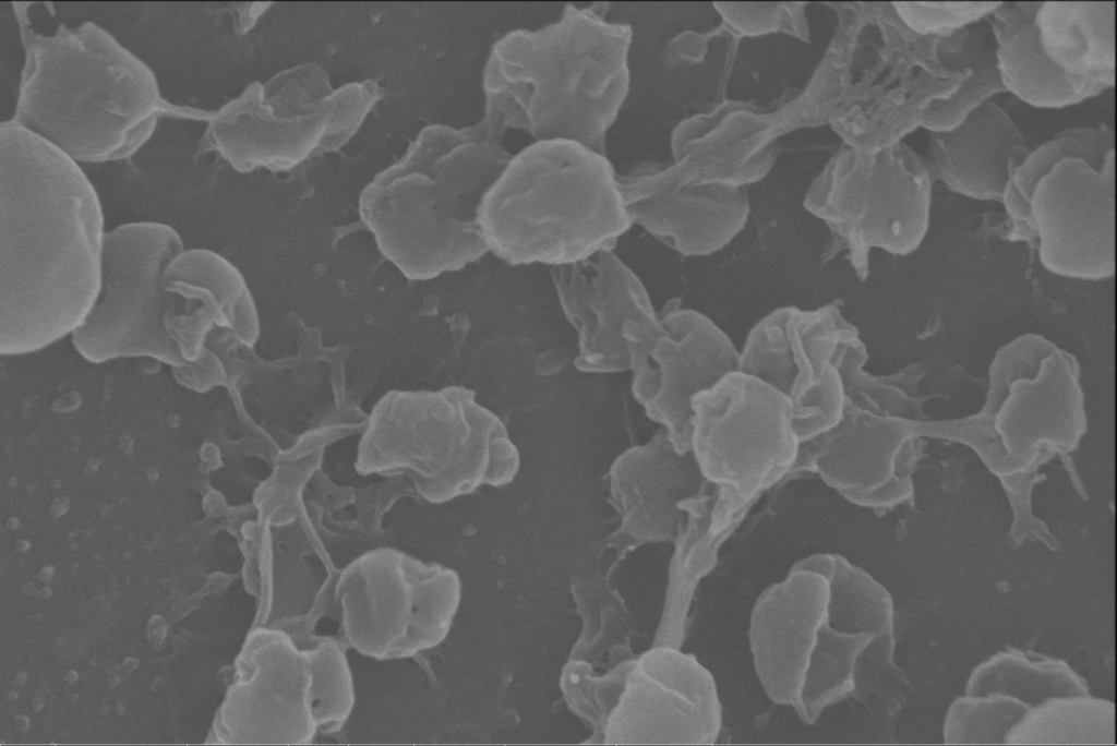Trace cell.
<instances>
[{
	"mask_svg": "<svg viewBox=\"0 0 1117 746\" xmlns=\"http://www.w3.org/2000/svg\"><path fill=\"white\" fill-rule=\"evenodd\" d=\"M104 216L77 161L13 120L0 125V327L3 352L75 328L99 288Z\"/></svg>",
	"mask_w": 1117,
	"mask_h": 746,
	"instance_id": "1",
	"label": "cell"
},
{
	"mask_svg": "<svg viewBox=\"0 0 1117 746\" xmlns=\"http://www.w3.org/2000/svg\"><path fill=\"white\" fill-rule=\"evenodd\" d=\"M889 623L887 594L845 558L797 562L753 610L750 648L764 689L814 722L826 707L872 690Z\"/></svg>",
	"mask_w": 1117,
	"mask_h": 746,
	"instance_id": "2",
	"label": "cell"
},
{
	"mask_svg": "<svg viewBox=\"0 0 1117 746\" xmlns=\"http://www.w3.org/2000/svg\"><path fill=\"white\" fill-rule=\"evenodd\" d=\"M13 5L25 58L12 120L75 161L132 156L160 117L203 121L205 110L167 101L151 68L96 23L44 35L28 3Z\"/></svg>",
	"mask_w": 1117,
	"mask_h": 746,
	"instance_id": "3",
	"label": "cell"
},
{
	"mask_svg": "<svg viewBox=\"0 0 1117 746\" xmlns=\"http://www.w3.org/2000/svg\"><path fill=\"white\" fill-rule=\"evenodd\" d=\"M507 128H514L511 110L488 96L480 122L429 128L401 163L364 190L361 217L405 276L430 279L489 250L478 210L513 157L502 145Z\"/></svg>",
	"mask_w": 1117,
	"mask_h": 746,
	"instance_id": "4",
	"label": "cell"
},
{
	"mask_svg": "<svg viewBox=\"0 0 1117 746\" xmlns=\"http://www.w3.org/2000/svg\"><path fill=\"white\" fill-rule=\"evenodd\" d=\"M617 177L604 154L576 141H536L480 203L488 249L512 264L553 266L611 250L632 224Z\"/></svg>",
	"mask_w": 1117,
	"mask_h": 746,
	"instance_id": "5",
	"label": "cell"
},
{
	"mask_svg": "<svg viewBox=\"0 0 1117 746\" xmlns=\"http://www.w3.org/2000/svg\"><path fill=\"white\" fill-rule=\"evenodd\" d=\"M632 29L588 9L567 5L538 31L499 39L484 70V88L517 105L536 141H576L604 154V139L629 86Z\"/></svg>",
	"mask_w": 1117,
	"mask_h": 746,
	"instance_id": "6",
	"label": "cell"
},
{
	"mask_svg": "<svg viewBox=\"0 0 1117 746\" xmlns=\"http://www.w3.org/2000/svg\"><path fill=\"white\" fill-rule=\"evenodd\" d=\"M1002 201L1011 238L1035 240L1054 273L1086 279L1114 270V132L1077 128L1031 152Z\"/></svg>",
	"mask_w": 1117,
	"mask_h": 746,
	"instance_id": "7",
	"label": "cell"
},
{
	"mask_svg": "<svg viewBox=\"0 0 1117 746\" xmlns=\"http://www.w3.org/2000/svg\"><path fill=\"white\" fill-rule=\"evenodd\" d=\"M1114 5L1002 2L990 15L1005 89L1026 104L1060 108L1113 86Z\"/></svg>",
	"mask_w": 1117,
	"mask_h": 746,
	"instance_id": "8",
	"label": "cell"
},
{
	"mask_svg": "<svg viewBox=\"0 0 1117 746\" xmlns=\"http://www.w3.org/2000/svg\"><path fill=\"white\" fill-rule=\"evenodd\" d=\"M183 250L178 232L161 222H129L105 232L98 292L73 332L87 358L146 353L181 362L165 325L171 294L164 281Z\"/></svg>",
	"mask_w": 1117,
	"mask_h": 746,
	"instance_id": "9",
	"label": "cell"
},
{
	"mask_svg": "<svg viewBox=\"0 0 1117 746\" xmlns=\"http://www.w3.org/2000/svg\"><path fill=\"white\" fill-rule=\"evenodd\" d=\"M690 450L719 496L746 506L778 482L800 442L789 398L746 374H728L692 402Z\"/></svg>",
	"mask_w": 1117,
	"mask_h": 746,
	"instance_id": "10",
	"label": "cell"
},
{
	"mask_svg": "<svg viewBox=\"0 0 1117 746\" xmlns=\"http://www.w3.org/2000/svg\"><path fill=\"white\" fill-rule=\"evenodd\" d=\"M335 591L348 643L376 660L408 658L439 645L460 594L454 573L389 551L353 563Z\"/></svg>",
	"mask_w": 1117,
	"mask_h": 746,
	"instance_id": "11",
	"label": "cell"
},
{
	"mask_svg": "<svg viewBox=\"0 0 1117 746\" xmlns=\"http://www.w3.org/2000/svg\"><path fill=\"white\" fill-rule=\"evenodd\" d=\"M249 655L248 742L308 744L319 732L345 724L355 702L353 682L337 642L303 650L281 630L260 629Z\"/></svg>",
	"mask_w": 1117,
	"mask_h": 746,
	"instance_id": "12",
	"label": "cell"
},
{
	"mask_svg": "<svg viewBox=\"0 0 1117 746\" xmlns=\"http://www.w3.org/2000/svg\"><path fill=\"white\" fill-rule=\"evenodd\" d=\"M560 301L580 336L579 363L590 370L629 366L625 332L651 321L649 305L635 275L611 252L552 269Z\"/></svg>",
	"mask_w": 1117,
	"mask_h": 746,
	"instance_id": "13",
	"label": "cell"
},
{
	"mask_svg": "<svg viewBox=\"0 0 1117 746\" xmlns=\"http://www.w3.org/2000/svg\"><path fill=\"white\" fill-rule=\"evenodd\" d=\"M345 92L325 107L298 113L276 111L264 96L263 87L253 83L237 98L216 111H207L206 130L200 152H218L235 169L249 171L257 166L286 168L296 165L327 137L336 120V107Z\"/></svg>",
	"mask_w": 1117,
	"mask_h": 746,
	"instance_id": "14",
	"label": "cell"
},
{
	"mask_svg": "<svg viewBox=\"0 0 1117 746\" xmlns=\"http://www.w3.org/2000/svg\"><path fill=\"white\" fill-rule=\"evenodd\" d=\"M164 285L171 294L166 329L188 357L194 359L206 336L220 329L244 340L255 335L257 315L247 284L216 252L183 250L168 266Z\"/></svg>",
	"mask_w": 1117,
	"mask_h": 746,
	"instance_id": "15",
	"label": "cell"
},
{
	"mask_svg": "<svg viewBox=\"0 0 1117 746\" xmlns=\"http://www.w3.org/2000/svg\"><path fill=\"white\" fill-rule=\"evenodd\" d=\"M1031 151L1011 118L984 101L957 127L932 132L925 165L930 180L978 200H1001L1013 171Z\"/></svg>",
	"mask_w": 1117,
	"mask_h": 746,
	"instance_id": "16",
	"label": "cell"
},
{
	"mask_svg": "<svg viewBox=\"0 0 1117 746\" xmlns=\"http://www.w3.org/2000/svg\"><path fill=\"white\" fill-rule=\"evenodd\" d=\"M638 694L642 742L711 744L721 706L712 675L690 654L659 648L641 660Z\"/></svg>",
	"mask_w": 1117,
	"mask_h": 746,
	"instance_id": "17",
	"label": "cell"
},
{
	"mask_svg": "<svg viewBox=\"0 0 1117 746\" xmlns=\"http://www.w3.org/2000/svg\"><path fill=\"white\" fill-rule=\"evenodd\" d=\"M949 37L969 71L954 93L925 109L921 125L932 132L953 129L989 96L1006 91L996 53L974 32L966 26Z\"/></svg>",
	"mask_w": 1117,
	"mask_h": 746,
	"instance_id": "18",
	"label": "cell"
},
{
	"mask_svg": "<svg viewBox=\"0 0 1117 746\" xmlns=\"http://www.w3.org/2000/svg\"><path fill=\"white\" fill-rule=\"evenodd\" d=\"M1002 2H896L903 24L921 36L947 37L985 15Z\"/></svg>",
	"mask_w": 1117,
	"mask_h": 746,
	"instance_id": "19",
	"label": "cell"
}]
</instances>
